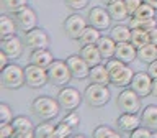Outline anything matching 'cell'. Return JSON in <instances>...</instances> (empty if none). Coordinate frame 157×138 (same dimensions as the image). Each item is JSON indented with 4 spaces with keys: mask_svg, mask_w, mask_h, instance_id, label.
Wrapping results in <instances>:
<instances>
[{
    "mask_svg": "<svg viewBox=\"0 0 157 138\" xmlns=\"http://www.w3.org/2000/svg\"><path fill=\"white\" fill-rule=\"evenodd\" d=\"M48 76H49V81L52 84H56V86H66L71 81L72 72H71V67H69L67 63L52 61L51 66L48 67Z\"/></svg>",
    "mask_w": 157,
    "mask_h": 138,
    "instance_id": "3957f363",
    "label": "cell"
},
{
    "mask_svg": "<svg viewBox=\"0 0 157 138\" xmlns=\"http://www.w3.org/2000/svg\"><path fill=\"white\" fill-rule=\"evenodd\" d=\"M129 135L132 136V138H139V136H142V138H151L152 136V132H151V128H147V127H142V128H134Z\"/></svg>",
    "mask_w": 157,
    "mask_h": 138,
    "instance_id": "8d00e7d4",
    "label": "cell"
},
{
    "mask_svg": "<svg viewBox=\"0 0 157 138\" xmlns=\"http://www.w3.org/2000/svg\"><path fill=\"white\" fill-rule=\"evenodd\" d=\"M100 30L95 28V26H87L83 30V33L80 34V38H78V41L82 44H97L98 39H100Z\"/></svg>",
    "mask_w": 157,
    "mask_h": 138,
    "instance_id": "d4e9b609",
    "label": "cell"
},
{
    "mask_svg": "<svg viewBox=\"0 0 157 138\" xmlns=\"http://www.w3.org/2000/svg\"><path fill=\"white\" fill-rule=\"evenodd\" d=\"M66 63L69 64V67H71V72H72L74 77H77V79L88 77V74H90V64H88L82 56H77V54L69 56Z\"/></svg>",
    "mask_w": 157,
    "mask_h": 138,
    "instance_id": "9c48e42d",
    "label": "cell"
},
{
    "mask_svg": "<svg viewBox=\"0 0 157 138\" xmlns=\"http://www.w3.org/2000/svg\"><path fill=\"white\" fill-rule=\"evenodd\" d=\"M72 125H69L67 122H61L59 125H56V133H54V136H57V138H66V136H69L72 133Z\"/></svg>",
    "mask_w": 157,
    "mask_h": 138,
    "instance_id": "d6a6232c",
    "label": "cell"
},
{
    "mask_svg": "<svg viewBox=\"0 0 157 138\" xmlns=\"http://www.w3.org/2000/svg\"><path fill=\"white\" fill-rule=\"evenodd\" d=\"M152 82L154 79L151 77L149 72H136L131 81V89L136 91L141 97H146L152 94Z\"/></svg>",
    "mask_w": 157,
    "mask_h": 138,
    "instance_id": "52a82bcc",
    "label": "cell"
},
{
    "mask_svg": "<svg viewBox=\"0 0 157 138\" xmlns=\"http://www.w3.org/2000/svg\"><path fill=\"white\" fill-rule=\"evenodd\" d=\"M17 23L23 31H29V30L36 28V13L33 8L25 7L17 13Z\"/></svg>",
    "mask_w": 157,
    "mask_h": 138,
    "instance_id": "4fadbf2b",
    "label": "cell"
},
{
    "mask_svg": "<svg viewBox=\"0 0 157 138\" xmlns=\"http://www.w3.org/2000/svg\"><path fill=\"white\" fill-rule=\"evenodd\" d=\"M3 5L7 7V10H10V12L18 13L21 8L26 7V0H3Z\"/></svg>",
    "mask_w": 157,
    "mask_h": 138,
    "instance_id": "d590c367",
    "label": "cell"
},
{
    "mask_svg": "<svg viewBox=\"0 0 157 138\" xmlns=\"http://www.w3.org/2000/svg\"><path fill=\"white\" fill-rule=\"evenodd\" d=\"M2 51L7 54L8 58H18L23 51V43L21 39L17 38L15 34L12 36H7V38H2Z\"/></svg>",
    "mask_w": 157,
    "mask_h": 138,
    "instance_id": "5bb4252c",
    "label": "cell"
},
{
    "mask_svg": "<svg viewBox=\"0 0 157 138\" xmlns=\"http://www.w3.org/2000/svg\"><path fill=\"white\" fill-rule=\"evenodd\" d=\"M97 46H98V49H100V53H101L103 58H111V56H115L116 41H115V39H113L111 36H110V38L101 36L100 39H98Z\"/></svg>",
    "mask_w": 157,
    "mask_h": 138,
    "instance_id": "603a6c76",
    "label": "cell"
},
{
    "mask_svg": "<svg viewBox=\"0 0 157 138\" xmlns=\"http://www.w3.org/2000/svg\"><path fill=\"white\" fill-rule=\"evenodd\" d=\"M115 56H116L118 59H121L123 63H131V61H134V58L137 56V48H136L131 41L116 43Z\"/></svg>",
    "mask_w": 157,
    "mask_h": 138,
    "instance_id": "9a60e30c",
    "label": "cell"
},
{
    "mask_svg": "<svg viewBox=\"0 0 157 138\" xmlns=\"http://www.w3.org/2000/svg\"><path fill=\"white\" fill-rule=\"evenodd\" d=\"M139 97L141 95L136 91H132V89H126V91H123L120 94V97H118V107H120L123 112L136 113L141 108V99Z\"/></svg>",
    "mask_w": 157,
    "mask_h": 138,
    "instance_id": "8992f818",
    "label": "cell"
},
{
    "mask_svg": "<svg viewBox=\"0 0 157 138\" xmlns=\"http://www.w3.org/2000/svg\"><path fill=\"white\" fill-rule=\"evenodd\" d=\"M15 130H33V123L28 117H17L13 120Z\"/></svg>",
    "mask_w": 157,
    "mask_h": 138,
    "instance_id": "836d02e7",
    "label": "cell"
},
{
    "mask_svg": "<svg viewBox=\"0 0 157 138\" xmlns=\"http://www.w3.org/2000/svg\"><path fill=\"white\" fill-rule=\"evenodd\" d=\"M103 2H105V3H110V2H113V0H103Z\"/></svg>",
    "mask_w": 157,
    "mask_h": 138,
    "instance_id": "681fc988",
    "label": "cell"
},
{
    "mask_svg": "<svg viewBox=\"0 0 157 138\" xmlns=\"http://www.w3.org/2000/svg\"><path fill=\"white\" fill-rule=\"evenodd\" d=\"M7 58H8L7 54H5L3 51H0V67H2V69L8 66V64H7Z\"/></svg>",
    "mask_w": 157,
    "mask_h": 138,
    "instance_id": "f6af8a7d",
    "label": "cell"
},
{
    "mask_svg": "<svg viewBox=\"0 0 157 138\" xmlns=\"http://www.w3.org/2000/svg\"><path fill=\"white\" fill-rule=\"evenodd\" d=\"M56 133V127L52 123H41L34 128V135L38 138H52Z\"/></svg>",
    "mask_w": 157,
    "mask_h": 138,
    "instance_id": "4dcf8cb0",
    "label": "cell"
},
{
    "mask_svg": "<svg viewBox=\"0 0 157 138\" xmlns=\"http://www.w3.org/2000/svg\"><path fill=\"white\" fill-rule=\"evenodd\" d=\"M131 43L139 49L142 46H146L149 43V33L147 30H142V28H134L131 30Z\"/></svg>",
    "mask_w": 157,
    "mask_h": 138,
    "instance_id": "484cf974",
    "label": "cell"
},
{
    "mask_svg": "<svg viewBox=\"0 0 157 138\" xmlns=\"http://www.w3.org/2000/svg\"><path fill=\"white\" fill-rule=\"evenodd\" d=\"M139 117L136 115V113H128L124 112L123 115L118 118V127L121 128V130H124V132H132L134 128L139 127Z\"/></svg>",
    "mask_w": 157,
    "mask_h": 138,
    "instance_id": "44dd1931",
    "label": "cell"
},
{
    "mask_svg": "<svg viewBox=\"0 0 157 138\" xmlns=\"http://www.w3.org/2000/svg\"><path fill=\"white\" fill-rule=\"evenodd\" d=\"M67 5L71 8H75V10H80L83 7H87V3H88V0H66Z\"/></svg>",
    "mask_w": 157,
    "mask_h": 138,
    "instance_id": "ab89813d",
    "label": "cell"
},
{
    "mask_svg": "<svg viewBox=\"0 0 157 138\" xmlns=\"http://www.w3.org/2000/svg\"><path fill=\"white\" fill-rule=\"evenodd\" d=\"M152 95L157 97V79H154V82H152Z\"/></svg>",
    "mask_w": 157,
    "mask_h": 138,
    "instance_id": "bcb514c9",
    "label": "cell"
},
{
    "mask_svg": "<svg viewBox=\"0 0 157 138\" xmlns=\"http://www.w3.org/2000/svg\"><path fill=\"white\" fill-rule=\"evenodd\" d=\"M111 84H115L116 87H126L129 86L132 77H134V72L131 71V67H128L126 64L121 69H118L115 74H111Z\"/></svg>",
    "mask_w": 157,
    "mask_h": 138,
    "instance_id": "2e32d148",
    "label": "cell"
},
{
    "mask_svg": "<svg viewBox=\"0 0 157 138\" xmlns=\"http://www.w3.org/2000/svg\"><path fill=\"white\" fill-rule=\"evenodd\" d=\"M144 2H146V3H149L151 7H154V8L157 10V0H144Z\"/></svg>",
    "mask_w": 157,
    "mask_h": 138,
    "instance_id": "7dc6e473",
    "label": "cell"
},
{
    "mask_svg": "<svg viewBox=\"0 0 157 138\" xmlns=\"http://www.w3.org/2000/svg\"><path fill=\"white\" fill-rule=\"evenodd\" d=\"M2 84L8 89H18L21 87L26 79H25V69H21L17 64H8L2 69Z\"/></svg>",
    "mask_w": 157,
    "mask_h": 138,
    "instance_id": "7a4b0ae2",
    "label": "cell"
},
{
    "mask_svg": "<svg viewBox=\"0 0 157 138\" xmlns=\"http://www.w3.org/2000/svg\"><path fill=\"white\" fill-rule=\"evenodd\" d=\"M124 3H126L128 13H129V15H134V12L141 7L142 2H141V0H124Z\"/></svg>",
    "mask_w": 157,
    "mask_h": 138,
    "instance_id": "f35d334b",
    "label": "cell"
},
{
    "mask_svg": "<svg viewBox=\"0 0 157 138\" xmlns=\"http://www.w3.org/2000/svg\"><path fill=\"white\" fill-rule=\"evenodd\" d=\"M80 56L90 64V67L100 64L101 59H103V56H101V53H100V49H98L97 44H83V48L80 51Z\"/></svg>",
    "mask_w": 157,
    "mask_h": 138,
    "instance_id": "e0dca14e",
    "label": "cell"
},
{
    "mask_svg": "<svg viewBox=\"0 0 157 138\" xmlns=\"http://www.w3.org/2000/svg\"><path fill=\"white\" fill-rule=\"evenodd\" d=\"M137 56H139L141 61L144 63H152L157 59V44L147 43L146 46H142L137 49Z\"/></svg>",
    "mask_w": 157,
    "mask_h": 138,
    "instance_id": "cb8c5ba5",
    "label": "cell"
},
{
    "mask_svg": "<svg viewBox=\"0 0 157 138\" xmlns=\"http://www.w3.org/2000/svg\"><path fill=\"white\" fill-rule=\"evenodd\" d=\"M34 130H15V138H33Z\"/></svg>",
    "mask_w": 157,
    "mask_h": 138,
    "instance_id": "b9f144b4",
    "label": "cell"
},
{
    "mask_svg": "<svg viewBox=\"0 0 157 138\" xmlns=\"http://www.w3.org/2000/svg\"><path fill=\"white\" fill-rule=\"evenodd\" d=\"M152 136H155V138H157V130H155L154 133H152Z\"/></svg>",
    "mask_w": 157,
    "mask_h": 138,
    "instance_id": "c3c4849f",
    "label": "cell"
},
{
    "mask_svg": "<svg viewBox=\"0 0 157 138\" xmlns=\"http://www.w3.org/2000/svg\"><path fill=\"white\" fill-rule=\"evenodd\" d=\"M15 135V127L13 123L10 125V123H7V125H0V138H8V136H13Z\"/></svg>",
    "mask_w": 157,
    "mask_h": 138,
    "instance_id": "74e56055",
    "label": "cell"
},
{
    "mask_svg": "<svg viewBox=\"0 0 157 138\" xmlns=\"http://www.w3.org/2000/svg\"><path fill=\"white\" fill-rule=\"evenodd\" d=\"M157 26V22L154 18H149V20H139V18H134L132 17L131 18V22H129V28L131 30H134V28H142V30H152V28H155Z\"/></svg>",
    "mask_w": 157,
    "mask_h": 138,
    "instance_id": "f546056e",
    "label": "cell"
},
{
    "mask_svg": "<svg viewBox=\"0 0 157 138\" xmlns=\"http://www.w3.org/2000/svg\"><path fill=\"white\" fill-rule=\"evenodd\" d=\"M85 100L93 107H101L110 100V91L105 84H95L92 82L85 89Z\"/></svg>",
    "mask_w": 157,
    "mask_h": 138,
    "instance_id": "277c9868",
    "label": "cell"
},
{
    "mask_svg": "<svg viewBox=\"0 0 157 138\" xmlns=\"http://www.w3.org/2000/svg\"><path fill=\"white\" fill-rule=\"evenodd\" d=\"M25 79H26V84L29 87H34V89L43 87L49 81L48 69L36 66V64H29V66L25 67Z\"/></svg>",
    "mask_w": 157,
    "mask_h": 138,
    "instance_id": "5b68a950",
    "label": "cell"
},
{
    "mask_svg": "<svg viewBox=\"0 0 157 138\" xmlns=\"http://www.w3.org/2000/svg\"><path fill=\"white\" fill-rule=\"evenodd\" d=\"M93 136L95 138H120V133L111 130V128H108V127H105V125H101L93 132Z\"/></svg>",
    "mask_w": 157,
    "mask_h": 138,
    "instance_id": "1f68e13d",
    "label": "cell"
},
{
    "mask_svg": "<svg viewBox=\"0 0 157 138\" xmlns=\"http://www.w3.org/2000/svg\"><path fill=\"white\" fill-rule=\"evenodd\" d=\"M141 123L151 130H157V107L147 105L141 115Z\"/></svg>",
    "mask_w": 157,
    "mask_h": 138,
    "instance_id": "7402d4cb",
    "label": "cell"
},
{
    "mask_svg": "<svg viewBox=\"0 0 157 138\" xmlns=\"http://www.w3.org/2000/svg\"><path fill=\"white\" fill-rule=\"evenodd\" d=\"M57 100L61 104V107H64L66 110H74V108H77L80 105L82 97H80V94H78V91H75V89L64 87L62 91L59 92Z\"/></svg>",
    "mask_w": 157,
    "mask_h": 138,
    "instance_id": "ba28073f",
    "label": "cell"
},
{
    "mask_svg": "<svg viewBox=\"0 0 157 138\" xmlns=\"http://www.w3.org/2000/svg\"><path fill=\"white\" fill-rule=\"evenodd\" d=\"M13 113L10 110V107L7 104H0V125H7V123L12 122Z\"/></svg>",
    "mask_w": 157,
    "mask_h": 138,
    "instance_id": "e575fe53",
    "label": "cell"
},
{
    "mask_svg": "<svg viewBox=\"0 0 157 138\" xmlns=\"http://www.w3.org/2000/svg\"><path fill=\"white\" fill-rule=\"evenodd\" d=\"M88 77H90L92 82L95 84H106L111 82V77H110V72H108L106 66H103V64H97V66L90 67V74H88Z\"/></svg>",
    "mask_w": 157,
    "mask_h": 138,
    "instance_id": "d6986e66",
    "label": "cell"
},
{
    "mask_svg": "<svg viewBox=\"0 0 157 138\" xmlns=\"http://www.w3.org/2000/svg\"><path fill=\"white\" fill-rule=\"evenodd\" d=\"M154 15H155V8L151 7L149 3L142 2L141 7L136 10L132 17H134V18H139V20H149V18H154Z\"/></svg>",
    "mask_w": 157,
    "mask_h": 138,
    "instance_id": "f1b7e54d",
    "label": "cell"
},
{
    "mask_svg": "<svg viewBox=\"0 0 157 138\" xmlns=\"http://www.w3.org/2000/svg\"><path fill=\"white\" fill-rule=\"evenodd\" d=\"M87 28V23L80 15H71L66 23H64V30H66L67 36L72 38V39H78L80 34L83 33V30Z\"/></svg>",
    "mask_w": 157,
    "mask_h": 138,
    "instance_id": "30bf717a",
    "label": "cell"
},
{
    "mask_svg": "<svg viewBox=\"0 0 157 138\" xmlns=\"http://www.w3.org/2000/svg\"><path fill=\"white\" fill-rule=\"evenodd\" d=\"M88 22H90L92 26H95L98 30H106L110 26L111 17L108 13V10L101 8V7H95L88 12Z\"/></svg>",
    "mask_w": 157,
    "mask_h": 138,
    "instance_id": "8fae6325",
    "label": "cell"
},
{
    "mask_svg": "<svg viewBox=\"0 0 157 138\" xmlns=\"http://www.w3.org/2000/svg\"><path fill=\"white\" fill-rule=\"evenodd\" d=\"M106 10H108V13H110V17L113 20H118V22H121V20H124V18L129 17L124 0H113V2L108 3Z\"/></svg>",
    "mask_w": 157,
    "mask_h": 138,
    "instance_id": "ac0fdd59",
    "label": "cell"
},
{
    "mask_svg": "<svg viewBox=\"0 0 157 138\" xmlns=\"http://www.w3.org/2000/svg\"><path fill=\"white\" fill-rule=\"evenodd\" d=\"M29 61H31V64H36V66H41V67L48 69L54 59H52V54L49 53L46 48H43V49H33Z\"/></svg>",
    "mask_w": 157,
    "mask_h": 138,
    "instance_id": "ffe728a7",
    "label": "cell"
},
{
    "mask_svg": "<svg viewBox=\"0 0 157 138\" xmlns=\"http://www.w3.org/2000/svg\"><path fill=\"white\" fill-rule=\"evenodd\" d=\"M59 107H61L59 100H56V99H52V97H46V95L34 99V102H33L34 115H38L39 118H43V120H51V118L57 117Z\"/></svg>",
    "mask_w": 157,
    "mask_h": 138,
    "instance_id": "6da1fadb",
    "label": "cell"
},
{
    "mask_svg": "<svg viewBox=\"0 0 157 138\" xmlns=\"http://www.w3.org/2000/svg\"><path fill=\"white\" fill-rule=\"evenodd\" d=\"M111 38L116 43H124V41H131V28L118 25L111 30Z\"/></svg>",
    "mask_w": 157,
    "mask_h": 138,
    "instance_id": "83f0119b",
    "label": "cell"
},
{
    "mask_svg": "<svg viewBox=\"0 0 157 138\" xmlns=\"http://www.w3.org/2000/svg\"><path fill=\"white\" fill-rule=\"evenodd\" d=\"M147 72L151 74L152 79H157V59H155V61H152V63H149V69H147Z\"/></svg>",
    "mask_w": 157,
    "mask_h": 138,
    "instance_id": "7bdbcfd3",
    "label": "cell"
},
{
    "mask_svg": "<svg viewBox=\"0 0 157 138\" xmlns=\"http://www.w3.org/2000/svg\"><path fill=\"white\" fill-rule=\"evenodd\" d=\"M149 43H152V44H157V26L155 28H152V30H149Z\"/></svg>",
    "mask_w": 157,
    "mask_h": 138,
    "instance_id": "ee69618b",
    "label": "cell"
},
{
    "mask_svg": "<svg viewBox=\"0 0 157 138\" xmlns=\"http://www.w3.org/2000/svg\"><path fill=\"white\" fill-rule=\"evenodd\" d=\"M64 122H67L69 125H72V127H77L78 122H80V118H78V115H77L75 112H71L69 115L64 117Z\"/></svg>",
    "mask_w": 157,
    "mask_h": 138,
    "instance_id": "60d3db41",
    "label": "cell"
},
{
    "mask_svg": "<svg viewBox=\"0 0 157 138\" xmlns=\"http://www.w3.org/2000/svg\"><path fill=\"white\" fill-rule=\"evenodd\" d=\"M15 31H17L15 22L7 15H2L0 17V34H2V38L12 36V34H15Z\"/></svg>",
    "mask_w": 157,
    "mask_h": 138,
    "instance_id": "4316f807",
    "label": "cell"
},
{
    "mask_svg": "<svg viewBox=\"0 0 157 138\" xmlns=\"http://www.w3.org/2000/svg\"><path fill=\"white\" fill-rule=\"evenodd\" d=\"M25 41H26V44L31 49H43V48L48 46L49 38H48V33L44 31V30L33 28V30H29V31H26Z\"/></svg>",
    "mask_w": 157,
    "mask_h": 138,
    "instance_id": "7c38bea8",
    "label": "cell"
}]
</instances>
